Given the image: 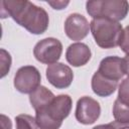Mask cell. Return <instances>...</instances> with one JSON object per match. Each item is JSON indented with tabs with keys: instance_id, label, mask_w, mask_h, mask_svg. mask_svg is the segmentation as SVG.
Here are the masks:
<instances>
[{
	"instance_id": "6da1fadb",
	"label": "cell",
	"mask_w": 129,
	"mask_h": 129,
	"mask_svg": "<svg viewBox=\"0 0 129 129\" xmlns=\"http://www.w3.org/2000/svg\"><path fill=\"white\" fill-rule=\"evenodd\" d=\"M0 4L3 18L10 16L30 33L42 34L48 28L49 17L42 7L27 0H3Z\"/></svg>"
},
{
	"instance_id": "7a4b0ae2",
	"label": "cell",
	"mask_w": 129,
	"mask_h": 129,
	"mask_svg": "<svg viewBox=\"0 0 129 129\" xmlns=\"http://www.w3.org/2000/svg\"><path fill=\"white\" fill-rule=\"evenodd\" d=\"M92 35L102 48H113L119 45L123 32L122 25L107 18H95L90 22Z\"/></svg>"
},
{
	"instance_id": "3957f363",
	"label": "cell",
	"mask_w": 129,
	"mask_h": 129,
	"mask_svg": "<svg viewBox=\"0 0 129 129\" xmlns=\"http://www.w3.org/2000/svg\"><path fill=\"white\" fill-rule=\"evenodd\" d=\"M88 14L93 18H107L119 22L129 12V3L126 0H93L86 3Z\"/></svg>"
},
{
	"instance_id": "277c9868",
	"label": "cell",
	"mask_w": 129,
	"mask_h": 129,
	"mask_svg": "<svg viewBox=\"0 0 129 129\" xmlns=\"http://www.w3.org/2000/svg\"><path fill=\"white\" fill-rule=\"evenodd\" d=\"M62 53L61 42L53 37H46L39 40L33 48L34 57L45 64H52L57 62Z\"/></svg>"
},
{
	"instance_id": "5b68a950",
	"label": "cell",
	"mask_w": 129,
	"mask_h": 129,
	"mask_svg": "<svg viewBox=\"0 0 129 129\" xmlns=\"http://www.w3.org/2000/svg\"><path fill=\"white\" fill-rule=\"evenodd\" d=\"M40 73L33 66L19 68L14 76V87L22 94H31L40 86Z\"/></svg>"
},
{
	"instance_id": "8992f818",
	"label": "cell",
	"mask_w": 129,
	"mask_h": 129,
	"mask_svg": "<svg viewBox=\"0 0 129 129\" xmlns=\"http://www.w3.org/2000/svg\"><path fill=\"white\" fill-rule=\"evenodd\" d=\"M101 114V106L95 99L84 96L80 98L76 106V119L84 125H91L95 123Z\"/></svg>"
},
{
	"instance_id": "52a82bcc",
	"label": "cell",
	"mask_w": 129,
	"mask_h": 129,
	"mask_svg": "<svg viewBox=\"0 0 129 129\" xmlns=\"http://www.w3.org/2000/svg\"><path fill=\"white\" fill-rule=\"evenodd\" d=\"M45 76L50 85L60 90L69 88L74 80V73L72 69L62 62L49 64L46 68Z\"/></svg>"
},
{
	"instance_id": "ba28073f",
	"label": "cell",
	"mask_w": 129,
	"mask_h": 129,
	"mask_svg": "<svg viewBox=\"0 0 129 129\" xmlns=\"http://www.w3.org/2000/svg\"><path fill=\"white\" fill-rule=\"evenodd\" d=\"M63 28L67 36L75 41L84 39L91 29L87 18L79 13L70 14L64 21Z\"/></svg>"
},
{
	"instance_id": "9c48e42d",
	"label": "cell",
	"mask_w": 129,
	"mask_h": 129,
	"mask_svg": "<svg viewBox=\"0 0 129 129\" xmlns=\"http://www.w3.org/2000/svg\"><path fill=\"white\" fill-rule=\"evenodd\" d=\"M73 106V100L69 95L62 94L53 98L51 103L43 110L55 121L61 122L70 115ZM41 110V109H40Z\"/></svg>"
},
{
	"instance_id": "30bf717a",
	"label": "cell",
	"mask_w": 129,
	"mask_h": 129,
	"mask_svg": "<svg viewBox=\"0 0 129 129\" xmlns=\"http://www.w3.org/2000/svg\"><path fill=\"white\" fill-rule=\"evenodd\" d=\"M98 72L105 78L118 82L124 76L123 58L117 55L106 56L100 61Z\"/></svg>"
},
{
	"instance_id": "8fae6325",
	"label": "cell",
	"mask_w": 129,
	"mask_h": 129,
	"mask_svg": "<svg viewBox=\"0 0 129 129\" xmlns=\"http://www.w3.org/2000/svg\"><path fill=\"white\" fill-rule=\"evenodd\" d=\"M92 52L90 47L83 42H75L69 45L66 51V59L73 67H82L89 62Z\"/></svg>"
},
{
	"instance_id": "7c38bea8",
	"label": "cell",
	"mask_w": 129,
	"mask_h": 129,
	"mask_svg": "<svg viewBox=\"0 0 129 129\" xmlns=\"http://www.w3.org/2000/svg\"><path fill=\"white\" fill-rule=\"evenodd\" d=\"M118 82L105 78L98 71L92 77L91 87L93 92L99 97H109L117 89Z\"/></svg>"
},
{
	"instance_id": "4fadbf2b",
	"label": "cell",
	"mask_w": 129,
	"mask_h": 129,
	"mask_svg": "<svg viewBox=\"0 0 129 129\" xmlns=\"http://www.w3.org/2000/svg\"><path fill=\"white\" fill-rule=\"evenodd\" d=\"M54 97L55 96L53 95V93L50 90H48L46 87L39 86L35 91L29 94V102L32 108L35 111H37L46 108L51 103Z\"/></svg>"
},
{
	"instance_id": "5bb4252c",
	"label": "cell",
	"mask_w": 129,
	"mask_h": 129,
	"mask_svg": "<svg viewBox=\"0 0 129 129\" xmlns=\"http://www.w3.org/2000/svg\"><path fill=\"white\" fill-rule=\"evenodd\" d=\"M35 121L39 129H59L62 124L52 119L43 109L35 111Z\"/></svg>"
},
{
	"instance_id": "9a60e30c",
	"label": "cell",
	"mask_w": 129,
	"mask_h": 129,
	"mask_svg": "<svg viewBox=\"0 0 129 129\" xmlns=\"http://www.w3.org/2000/svg\"><path fill=\"white\" fill-rule=\"evenodd\" d=\"M113 116L117 122L129 123V106L116 99L113 105Z\"/></svg>"
},
{
	"instance_id": "2e32d148",
	"label": "cell",
	"mask_w": 129,
	"mask_h": 129,
	"mask_svg": "<svg viewBox=\"0 0 129 129\" xmlns=\"http://www.w3.org/2000/svg\"><path fill=\"white\" fill-rule=\"evenodd\" d=\"M16 129H39L35 118L27 114H19L15 117Z\"/></svg>"
},
{
	"instance_id": "e0dca14e",
	"label": "cell",
	"mask_w": 129,
	"mask_h": 129,
	"mask_svg": "<svg viewBox=\"0 0 129 129\" xmlns=\"http://www.w3.org/2000/svg\"><path fill=\"white\" fill-rule=\"evenodd\" d=\"M117 100H119L121 103L129 106V77L124 79L121 82V84L119 85Z\"/></svg>"
},
{
	"instance_id": "ac0fdd59",
	"label": "cell",
	"mask_w": 129,
	"mask_h": 129,
	"mask_svg": "<svg viewBox=\"0 0 129 129\" xmlns=\"http://www.w3.org/2000/svg\"><path fill=\"white\" fill-rule=\"evenodd\" d=\"M1 78H4L11 67V56L5 49H1Z\"/></svg>"
},
{
	"instance_id": "d6986e66",
	"label": "cell",
	"mask_w": 129,
	"mask_h": 129,
	"mask_svg": "<svg viewBox=\"0 0 129 129\" xmlns=\"http://www.w3.org/2000/svg\"><path fill=\"white\" fill-rule=\"evenodd\" d=\"M119 46L123 52L129 54V25H127L122 32Z\"/></svg>"
},
{
	"instance_id": "ffe728a7",
	"label": "cell",
	"mask_w": 129,
	"mask_h": 129,
	"mask_svg": "<svg viewBox=\"0 0 129 129\" xmlns=\"http://www.w3.org/2000/svg\"><path fill=\"white\" fill-rule=\"evenodd\" d=\"M47 4L55 10H61L70 4V1H47Z\"/></svg>"
},
{
	"instance_id": "44dd1931",
	"label": "cell",
	"mask_w": 129,
	"mask_h": 129,
	"mask_svg": "<svg viewBox=\"0 0 129 129\" xmlns=\"http://www.w3.org/2000/svg\"><path fill=\"white\" fill-rule=\"evenodd\" d=\"M1 118H2V129H11L12 124L10 119L5 115H1Z\"/></svg>"
},
{
	"instance_id": "7402d4cb",
	"label": "cell",
	"mask_w": 129,
	"mask_h": 129,
	"mask_svg": "<svg viewBox=\"0 0 129 129\" xmlns=\"http://www.w3.org/2000/svg\"><path fill=\"white\" fill-rule=\"evenodd\" d=\"M123 70L124 75H127V77H129V54H126V56L123 58Z\"/></svg>"
},
{
	"instance_id": "603a6c76",
	"label": "cell",
	"mask_w": 129,
	"mask_h": 129,
	"mask_svg": "<svg viewBox=\"0 0 129 129\" xmlns=\"http://www.w3.org/2000/svg\"><path fill=\"white\" fill-rule=\"evenodd\" d=\"M112 124L114 125L115 129H129V123H121V122L113 121Z\"/></svg>"
},
{
	"instance_id": "cb8c5ba5",
	"label": "cell",
	"mask_w": 129,
	"mask_h": 129,
	"mask_svg": "<svg viewBox=\"0 0 129 129\" xmlns=\"http://www.w3.org/2000/svg\"><path fill=\"white\" fill-rule=\"evenodd\" d=\"M92 129H115V127H114V125L111 122V123H108V124H100V125H97V126H95Z\"/></svg>"
}]
</instances>
